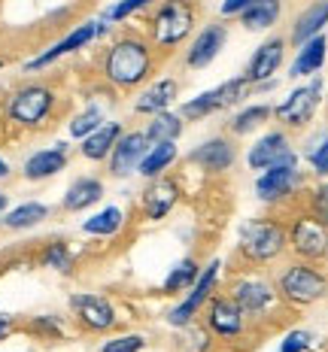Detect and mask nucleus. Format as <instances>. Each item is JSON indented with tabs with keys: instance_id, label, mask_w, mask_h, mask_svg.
I'll return each mask as SVG.
<instances>
[{
	"instance_id": "18",
	"label": "nucleus",
	"mask_w": 328,
	"mask_h": 352,
	"mask_svg": "<svg viewBox=\"0 0 328 352\" xmlns=\"http://www.w3.org/2000/svg\"><path fill=\"white\" fill-rule=\"evenodd\" d=\"M146 149H149V140H146L143 131H128L125 128V134L116 140L113 152H109V158H107V173L113 176V179L137 176V167H140Z\"/></svg>"
},
{
	"instance_id": "42",
	"label": "nucleus",
	"mask_w": 328,
	"mask_h": 352,
	"mask_svg": "<svg viewBox=\"0 0 328 352\" xmlns=\"http://www.w3.org/2000/svg\"><path fill=\"white\" fill-rule=\"evenodd\" d=\"M310 343H313V334L298 328V331H289L286 337H283V343H280L276 352H304V349H310Z\"/></svg>"
},
{
	"instance_id": "41",
	"label": "nucleus",
	"mask_w": 328,
	"mask_h": 352,
	"mask_svg": "<svg viewBox=\"0 0 328 352\" xmlns=\"http://www.w3.org/2000/svg\"><path fill=\"white\" fill-rule=\"evenodd\" d=\"M304 155H307V164L313 167V173H316V176H328V137H325V140H319L313 149H307Z\"/></svg>"
},
{
	"instance_id": "47",
	"label": "nucleus",
	"mask_w": 328,
	"mask_h": 352,
	"mask_svg": "<svg viewBox=\"0 0 328 352\" xmlns=\"http://www.w3.org/2000/svg\"><path fill=\"white\" fill-rule=\"evenodd\" d=\"M6 67V61H3V58H0V70H3Z\"/></svg>"
},
{
	"instance_id": "1",
	"label": "nucleus",
	"mask_w": 328,
	"mask_h": 352,
	"mask_svg": "<svg viewBox=\"0 0 328 352\" xmlns=\"http://www.w3.org/2000/svg\"><path fill=\"white\" fill-rule=\"evenodd\" d=\"M158 67V52L149 36L125 31L116 34L100 55V76L116 91H137L152 79Z\"/></svg>"
},
{
	"instance_id": "20",
	"label": "nucleus",
	"mask_w": 328,
	"mask_h": 352,
	"mask_svg": "<svg viewBox=\"0 0 328 352\" xmlns=\"http://www.w3.org/2000/svg\"><path fill=\"white\" fill-rule=\"evenodd\" d=\"M286 49H289V40L286 36H267V40L259 43V49L252 52L250 64H246L243 76L250 79L252 85H261L267 79H274L280 73L283 61H286Z\"/></svg>"
},
{
	"instance_id": "22",
	"label": "nucleus",
	"mask_w": 328,
	"mask_h": 352,
	"mask_svg": "<svg viewBox=\"0 0 328 352\" xmlns=\"http://www.w3.org/2000/svg\"><path fill=\"white\" fill-rule=\"evenodd\" d=\"M107 195V186L100 176H76L67 186V192L61 195V210L64 212H85L98 207Z\"/></svg>"
},
{
	"instance_id": "10",
	"label": "nucleus",
	"mask_w": 328,
	"mask_h": 352,
	"mask_svg": "<svg viewBox=\"0 0 328 352\" xmlns=\"http://www.w3.org/2000/svg\"><path fill=\"white\" fill-rule=\"evenodd\" d=\"M94 40H98V19H85V21H79V25H73L64 36H58L49 49H43V52H36L31 61H25V67H21V70H25V73H40V70L58 64L61 58L89 49Z\"/></svg>"
},
{
	"instance_id": "32",
	"label": "nucleus",
	"mask_w": 328,
	"mask_h": 352,
	"mask_svg": "<svg viewBox=\"0 0 328 352\" xmlns=\"http://www.w3.org/2000/svg\"><path fill=\"white\" fill-rule=\"evenodd\" d=\"M36 264L46 270H55L61 276L76 274V255H73L67 240H49V243H43L40 255H36Z\"/></svg>"
},
{
	"instance_id": "3",
	"label": "nucleus",
	"mask_w": 328,
	"mask_h": 352,
	"mask_svg": "<svg viewBox=\"0 0 328 352\" xmlns=\"http://www.w3.org/2000/svg\"><path fill=\"white\" fill-rule=\"evenodd\" d=\"M6 122L12 128L21 131H40L55 119L58 113V91L55 85L43 82V79H31V82H21L10 91L3 104Z\"/></svg>"
},
{
	"instance_id": "38",
	"label": "nucleus",
	"mask_w": 328,
	"mask_h": 352,
	"mask_svg": "<svg viewBox=\"0 0 328 352\" xmlns=\"http://www.w3.org/2000/svg\"><path fill=\"white\" fill-rule=\"evenodd\" d=\"M307 212H310V216H316L322 225H328V182H319V186L310 188Z\"/></svg>"
},
{
	"instance_id": "39",
	"label": "nucleus",
	"mask_w": 328,
	"mask_h": 352,
	"mask_svg": "<svg viewBox=\"0 0 328 352\" xmlns=\"http://www.w3.org/2000/svg\"><path fill=\"white\" fill-rule=\"evenodd\" d=\"M140 349H146L143 334H119L100 346V352H140Z\"/></svg>"
},
{
	"instance_id": "6",
	"label": "nucleus",
	"mask_w": 328,
	"mask_h": 352,
	"mask_svg": "<svg viewBox=\"0 0 328 352\" xmlns=\"http://www.w3.org/2000/svg\"><path fill=\"white\" fill-rule=\"evenodd\" d=\"M228 295L240 304V310L246 313L250 322H259L265 316H271L280 304V292H276V283H271L261 274H237L234 280L228 283Z\"/></svg>"
},
{
	"instance_id": "36",
	"label": "nucleus",
	"mask_w": 328,
	"mask_h": 352,
	"mask_svg": "<svg viewBox=\"0 0 328 352\" xmlns=\"http://www.w3.org/2000/svg\"><path fill=\"white\" fill-rule=\"evenodd\" d=\"M216 98H219V107L222 109H234L240 107L246 98H252V82L240 73V76H231L225 82L216 85Z\"/></svg>"
},
{
	"instance_id": "15",
	"label": "nucleus",
	"mask_w": 328,
	"mask_h": 352,
	"mask_svg": "<svg viewBox=\"0 0 328 352\" xmlns=\"http://www.w3.org/2000/svg\"><path fill=\"white\" fill-rule=\"evenodd\" d=\"M301 182H304V173L298 170V164H276L255 176L252 188H255V197L265 207H280V204H286L301 188Z\"/></svg>"
},
{
	"instance_id": "40",
	"label": "nucleus",
	"mask_w": 328,
	"mask_h": 352,
	"mask_svg": "<svg viewBox=\"0 0 328 352\" xmlns=\"http://www.w3.org/2000/svg\"><path fill=\"white\" fill-rule=\"evenodd\" d=\"M28 331L40 334V337H61L64 334V325L58 316H34L28 322Z\"/></svg>"
},
{
	"instance_id": "13",
	"label": "nucleus",
	"mask_w": 328,
	"mask_h": 352,
	"mask_svg": "<svg viewBox=\"0 0 328 352\" xmlns=\"http://www.w3.org/2000/svg\"><path fill=\"white\" fill-rule=\"evenodd\" d=\"M225 43H228V25L222 19H213L201 25L188 40V49L182 55V67L186 70H207L210 64L222 55Z\"/></svg>"
},
{
	"instance_id": "31",
	"label": "nucleus",
	"mask_w": 328,
	"mask_h": 352,
	"mask_svg": "<svg viewBox=\"0 0 328 352\" xmlns=\"http://www.w3.org/2000/svg\"><path fill=\"white\" fill-rule=\"evenodd\" d=\"M177 161H179L177 143H149L140 167H137V176H143V179H155V176L171 170Z\"/></svg>"
},
{
	"instance_id": "21",
	"label": "nucleus",
	"mask_w": 328,
	"mask_h": 352,
	"mask_svg": "<svg viewBox=\"0 0 328 352\" xmlns=\"http://www.w3.org/2000/svg\"><path fill=\"white\" fill-rule=\"evenodd\" d=\"M179 100V79L177 76H158L152 82H146L143 88H137V98H134V113L137 116H155L164 113V109H173V104Z\"/></svg>"
},
{
	"instance_id": "9",
	"label": "nucleus",
	"mask_w": 328,
	"mask_h": 352,
	"mask_svg": "<svg viewBox=\"0 0 328 352\" xmlns=\"http://www.w3.org/2000/svg\"><path fill=\"white\" fill-rule=\"evenodd\" d=\"M289 231V252L301 261H325L328 258V225H322L307 210L298 212L286 225Z\"/></svg>"
},
{
	"instance_id": "46",
	"label": "nucleus",
	"mask_w": 328,
	"mask_h": 352,
	"mask_svg": "<svg viewBox=\"0 0 328 352\" xmlns=\"http://www.w3.org/2000/svg\"><path fill=\"white\" fill-rule=\"evenodd\" d=\"M6 210H10V195H6V192H0V222H3Z\"/></svg>"
},
{
	"instance_id": "23",
	"label": "nucleus",
	"mask_w": 328,
	"mask_h": 352,
	"mask_svg": "<svg viewBox=\"0 0 328 352\" xmlns=\"http://www.w3.org/2000/svg\"><path fill=\"white\" fill-rule=\"evenodd\" d=\"M325 25H328V0H310V3L292 19L286 40L298 49L301 43H307V40H313V36L322 34Z\"/></svg>"
},
{
	"instance_id": "26",
	"label": "nucleus",
	"mask_w": 328,
	"mask_h": 352,
	"mask_svg": "<svg viewBox=\"0 0 328 352\" xmlns=\"http://www.w3.org/2000/svg\"><path fill=\"white\" fill-rule=\"evenodd\" d=\"M271 119H274V107L261 100V104L237 107V109H234V116L228 119V124H225V128H228V134L237 140V137H250V134H255V131L265 128V124L271 122Z\"/></svg>"
},
{
	"instance_id": "28",
	"label": "nucleus",
	"mask_w": 328,
	"mask_h": 352,
	"mask_svg": "<svg viewBox=\"0 0 328 352\" xmlns=\"http://www.w3.org/2000/svg\"><path fill=\"white\" fill-rule=\"evenodd\" d=\"M52 216V207L43 201H21L16 207L6 210L3 222H0V228L6 231H31L36 225H43L46 219Z\"/></svg>"
},
{
	"instance_id": "2",
	"label": "nucleus",
	"mask_w": 328,
	"mask_h": 352,
	"mask_svg": "<svg viewBox=\"0 0 328 352\" xmlns=\"http://www.w3.org/2000/svg\"><path fill=\"white\" fill-rule=\"evenodd\" d=\"M198 25H201L198 0H158L149 10L146 36L155 46V52L171 55V52H177L182 43L192 40Z\"/></svg>"
},
{
	"instance_id": "7",
	"label": "nucleus",
	"mask_w": 328,
	"mask_h": 352,
	"mask_svg": "<svg viewBox=\"0 0 328 352\" xmlns=\"http://www.w3.org/2000/svg\"><path fill=\"white\" fill-rule=\"evenodd\" d=\"M219 280H222V261L213 258V261L207 264V267H201V274H198V280H195V285L186 292V295H182L179 304L164 316L167 325H171V328H186V325H192V322L204 313L207 300L216 295Z\"/></svg>"
},
{
	"instance_id": "43",
	"label": "nucleus",
	"mask_w": 328,
	"mask_h": 352,
	"mask_svg": "<svg viewBox=\"0 0 328 352\" xmlns=\"http://www.w3.org/2000/svg\"><path fill=\"white\" fill-rule=\"evenodd\" d=\"M255 0H219V16L222 19H240Z\"/></svg>"
},
{
	"instance_id": "17",
	"label": "nucleus",
	"mask_w": 328,
	"mask_h": 352,
	"mask_svg": "<svg viewBox=\"0 0 328 352\" xmlns=\"http://www.w3.org/2000/svg\"><path fill=\"white\" fill-rule=\"evenodd\" d=\"M188 164L204 170L207 176H222L237 164V143L231 134H216L207 137L188 152Z\"/></svg>"
},
{
	"instance_id": "44",
	"label": "nucleus",
	"mask_w": 328,
	"mask_h": 352,
	"mask_svg": "<svg viewBox=\"0 0 328 352\" xmlns=\"http://www.w3.org/2000/svg\"><path fill=\"white\" fill-rule=\"evenodd\" d=\"M12 331H16V319L6 316V313H0V340H3V337H10Z\"/></svg>"
},
{
	"instance_id": "30",
	"label": "nucleus",
	"mask_w": 328,
	"mask_h": 352,
	"mask_svg": "<svg viewBox=\"0 0 328 352\" xmlns=\"http://www.w3.org/2000/svg\"><path fill=\"white\" fill-rule=\"evenodd\" d=\"M186 131V119L177 113V109H164V113L149 116L143 134L149 143H177Z\"/></svg>"
},
{
	"instance_id": "27",
	"label": "nucleus",
	"mask_w": 328,
	"mask_h": 352,
	"mask_svg": "<svg viewBox=\"0 0 328 352\" xmlns=\"http://www.w3.org/2000/svg\"><path fill=\"white\" fill-rule=\"evenodd\" d=\"M125 222H128L125 210L116 207V204H107L104 210H98V212H91L89 219H83L79 231L89 234V237H100V240H107V237H119L122 228H125Z\"/></svg>"
},
{
	"instance_id": "29",
	"label": "nucleus",
	"mask_w": 328,
	"mask_h": 352,
	"mask_svg": "<svg viewBox=\"0 0 328 352\" xmlns=\"http://www.w3.org/2000/svg\"><path fill=\"white\" fill-rule=\"evenodd\" d=\"M280 19H283V0H255L237 21L243 31L265 34V31H274L280 25Z\"/></svg>"
},
{
	"instance_id": "24",
	"label": "nucleus",
	"mask_w": 328,
	"mask_h": 352,
	"mask_svg": "<svg viewBox=\"0 0 328 352\" xmlns=\"http://www.w3.org/2000/svg\"><path fill=\"white\" fill-rule=\"evenodd\" d=\"M122 134H125V124L116 122V119L113 122L107 119L98 131H91L89 137L79 140V155H83L85 161H94V164H98V161H107L109 152H113V146H116V140H119Z\"/></svg>"
},
{
	"instance_id": "34",
	"label": "nucleus",
	"mask_w": 328,
	"mask_h": 352,
	"mask_svg": "<svg viewBox=\"0 0 328 352\" xmlns=\"http://www.w3.org/2000/svg\"><path fill=\"white\" fill-rule=\"evenodd\" d=\"M177 113L188 122H204V119H210V116H216V113H222V107H219V98H216V88H207V91H201V94H195V98H188V100H182Z\"/></svg>"
},
{
	"instance_id": "14",
	"label": "nucleus",
	"mask_w": 328,
	"mask_h": 352,
	"mask_svg": "<svg viewBox=\"0 0 328 352\" xmlns=\"http://www.w3.org/2000/svg\"><path fill=\"white\" fill-rule=\"evenodd\" d=\"M276 164H298V152L292 149L286 128L265 131V134L246 149V167H250V170L261 173V170L276 167Z\"/></svg>"
},
{
	"instance_id": "37",
	"label": "nucleus",
	"mask_w": 328,
	"mask_h": 352,
	"mask_svg": "<svg viewBox=\"0 0 328 352\" xmlns=\"http://www.w3.org/2000/svg\"><path fill=\"white\" fill-rule=\"evenodd\" d=\"M158 0H113V3L107 6L104 12H100V19H107L109 25H125L128 19H134V16H140V12L146 10H152Z\"/></svg>"
},
{
	"instance_id": "33",
	"label": "nucleus",
	"mask_w": 328,
	"mask_h": 352,
	"mask_svg": "<svg viewBox=\"0 0 328 352\" xmlns=\"http://www.w3.org/2000/svg\"><path fill=\"white\" fill-rule=\"evenodd\" d=\"M198 274H201L198 258H192V255H188V258L177 261L171 270H167L164 280H162V295H167V298L186 295V292L195 285V280H198Z\"/></svg>"
},
{
	"instance_id": "12",
	"label": "nucleus",
	"mask_w": 328,
	"mask_h": 352,
	"mask_svg": "<svg viewBox=\"0 0 328 352\" xmlns=\"http://www.w3.org/2000/svg\"><path fill=\"white\" fill-rule=\"evenodd\" d=\"M70 313L76 319V325L91 334H107L119 325L116 304L104 295H94V292H76V295H70Z\"/></svg>"
},
{
	"instance_id": "4",
	"label": "nucleus",
	"mask_w": 328,
	"mask_h": 352,
	"mask_svg": "<svg viewBox=\"0 0 328 352\" xmlns=\"http://www.w3.org/2000/svg\"><path fill=\"white\" fill-rule=\"evenodd\" d=\"M289 252V231L286 222L274 216H261L243 222L237 234V255L246 264H271Z\"/></svg>"
},
{
	"instance_id": "48",
	"label": "nucleus",
	"mask_w": 328,
	"mask_h": 352,
	"mask_svg": "<svg viewBox=\"0 0 328 352\" xmlns=\"http://www.w3.org/2000/svg\"><path fill=\"white\" fill-rule=\"evenodd\" d=\"M283 3H286V0H283Z\"/></svg>"
},
{
	"instance_id": "8",
	"label": "nucleus",
	"mask_w": 328,
	"mask_h": 352,
	"mask_svg": "<svg viewBox=\"0 0 328 352\" xmlns=\"http://www.w3.org/2000/svg\"><path fill=\"white\" fill-rule=\"evenodd\" d=\"M319 104H322V79L313 76L307 85L292 88L286 98L274 107V119L286 131H301V128H307L310 119L316 116Z\"/></svg>"
},
{
	"instance_id": "25",
	"label": "nucleus",
	"mask_w": 328,
	"mask_h": 352,
	"mask_svg": "<svg viewBox=\"0 0 328 352\" xmlns=\"http://www.w3.org/2000/svg\"><path fill=\"white\" fill-rule=\"evenodd\" d=\"M325 58H328V40L325 34L313 36V40L301 43L295 52V61L289 67V79H307V76H316L319 70L325 67Z\"/></svg>"
},
{
	"instance_id": "35",
	"label": "nucleus",
	"mask_w": 328,
	"mask_h": 352,
	"mask_svg": "<svg viewBox=\"0 0 328 352\" xmlns=\"http://www.w3.org/2000/svg\"><path fill=\"white\" fill-rule=\"evenodd\" d=\"M104 122H107L104 107H98V104H85L76 116H70V122H67V134L73 137V140H83V137H89L91 131H98Z\"/></svg>"
},
{
	"instance_id": "11",
	"label": "nucleus",
	"mask_w": 328,
	"mask_h": 352,
	"mask_svg": "<svg viewBox=\"0 0 328 352\" xmlns=\"http://www.w3.org/2000/svg\"><path fill=\"white\" fill-rule=\"evenodd\" d=\"M204 325L219 340H237V337H243L250 319H246V313L240 310V304L228 292H216L204 307Z\"/></svg>"
},
{
	"instance_id": "5",
	"label": "nucleus",
	"mask_w": 328,
	"mask_h": 352,
	"mask_svg": "<svg viewBox=\"0 0 328 352\" xmlns=\"http://www.w3.org/2000/svg\"><path fill=\"white\" fill-rule=\"evenodd\" d=\"M276 292L292 307H313L328 295V276L313 261L295 258L280 270L276 276Z\"/></svg>"
},
{
	"instance_id": "16",
	"label": "nucleus",
	"mask_w": 328,
	"mask_h": 352,
	"mask_svg": "<svg viewBox=\"0 0 328 352\" xmlns=\"http://www.w3.org/2000/svg\"><path fill=\"white\" fill-rule=\"evenodd\" d=\"M179 201H182L179 179L171 173H162L155 179H146V188L140 195V216L146 222H162L177 210Z\"/></svg>"
},
{
	"instance_id": "19",
	"label": "nucleus",
	"mask_w": 328,
	"mask_h": 352,
	"mask_svg": "<svg viewBox=\"0 0 328 352\" xmlns=\"http://www.w3.org/2000/svg\"><path fill=\"white\" fill-rule=\"evenodd\" d=\"M67 164H70V146L58 140L55 146H46V149H34L31 155L21 161V179L46 182L61 170H67Z\"/></svg>"
},
{
	"instance_id": "45",
	"label": "nucleus",
	"mask_w": 328,
	"mask_h": 352,
	"mask_svg": "<svg viewBox=\"0 0 328 352\" xmlns=\"http://www.w3.org/2000/svg\"><path fill=\"white\" fill-rule=\"evenodd\" d=\"M10 176H12V167H10V161H6L3 155H0V182H3V179H10Z\"/></svg>"
}]
</instances>
